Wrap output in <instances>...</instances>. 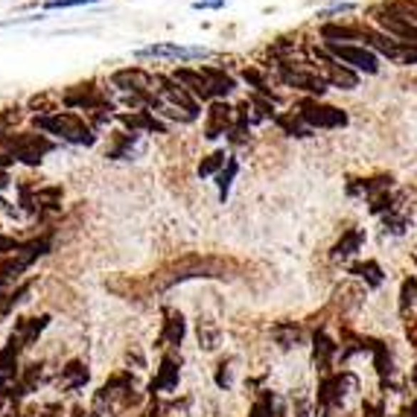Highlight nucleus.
Listing matches in <instances>:
<instances>
[{
    "instance_id": "nucleus-20",
    "label": "nucleus",
    "mask_w": 417,
    "mask_h": 417,
    "mask_svg": "<svg viewBox=\"0 0 417 417\" xmlns=\"http://www.w3.org/2000/svg\"><path fill=\"white\" fill-rule=\"evenodd\" d=\"M362 417H388L385 414V400H365L362 403Z\"/></svg>"
},
{
    "instance_id": "nucleus-16",
    "label": "nucleus",
    "mask_w": 417,
    "mask_h": 417,
    "mask_svg": "<svg viewBox=\"0 0 417 417\" xmlns=\"http://www.w3.org/2000/svg\"><path fill=\"white\" fill-rule=\"evenodd\" d=\"M411 307H417V277H406L400 286V315L406 318Z\"/></svg>"
},
{
    "instance_id": "nucleus-9",
    "label": "nucleus",
    "mask_w": 417,
    "mask_h": 417,
    "mask_svg": "<svg viewBox=\"0 0 417 417\" xmlns=\"http://www.w3.org/2000/svg\"><path fill=\"white\" fill-rule=\"evenodd\" d=\"M391 175H376V178H350L347 181V196L350 199H376L379 192H388L391 187Z\"/></svg>"
},
{
    "instance_id": "nucleus-1",
    "label": "nucleus",
    "mask_w": 417,
    "mask_h": 417,
    "mask_svg": "<svg viewBox=\"0 0 417 417\" xmlns=\"http://www.w3.org/2000/svg\"><path fill=\"white\" fill-rule=\"evenodd\" d=\"M359 391V379L350 371H333L327 376L318 379V391H315V403H312V414L315 417H339L347 406V394Z\"/></svg>"
},
{
    "instance_id": "nucleus-15",
    "label": "nucleus",
    "mask_w": 417,
    "mask_h": 417,
    "mask_svg": "<svg viewBox=\"0 0 417 417\" xmlns=\"http://www.w3.org/2000/svg\"><path fill=\"white\" fill-rule=\"evenodd\" d=\"M237 173H240V160H237V158H228V160H225V170L216 175V184H219V199H222V202L228 199V192H231V184H234Z\"/></svg>"
},
{
    "instance_id": "nucleus-4",
    "label": "nucleus",
    "mask_w": 417,
    "mask_h": 417,
    "mask_svg": "<svg viewBox=\"0 0 417 417\" xmlns=\"http://www.w3.org/2000/svg\"><path fill=\"white\" fill-rule=\"evenodd\" d=\"M312 56H315V68H318V73L327 79V85H333V88H344V91H353L359 85V73L356 71H350L347 64H341L324 44H315L312 47Z\"/></svg>"
},
{
    "instance_id": "nucleus-8",
    "label": "nucleus",
    "mask_w": 417,
    "mask_h": 417,
    "mask_svg": "<svg viewBox=\"0 0 417 417\" xmlns=\"http://www.w3.org/2000/svg\"><path fill=\"white\" fill-rule=\"evenodd\" d=\"M138 56L140 58H181V61H192V58H205L207 50L205 47H184V44H152V47H143Z\"/></svg>"
},
{
    "instance_id": "nucleus-11",
    "label": "nucleus",
    "mask_w": 417,
    "mask_h": 417,
    "mask_svg": "<svg viewBox=\"0 0 417 417\" xmlns=\"http://www.w3.org/2000/svg\"><path fill=\"white\" fill-rule=\"evenodd\" d=\"M228 125H231V105H225V103H210V111H207V125H205V135L210 140H216L219 135L228 132Z\"/></svg>"
},
{
    "instance_id": "nucleus-13",
    "label": "nucleus",
    "mask_w": 417,
    "mask_h": 417,
    "mask_svg": "<svg viewBox=\"0 0 417 417\" xmlns=\"http://www.w3.org/2000/svg\"><path fill=\"white\" fill-rule=\"evenodd\" d=\"M350 274H353V277H359V280H365L368 289H379V286L385 283V272H382V266H379L376 260L353 263V266H350Z\"/></svg>"
},
{
    "instance_id": "nucleus-3",
    "label": "nucleus",
    "mask_w": 417,
    "mask_h": 417,
    "mask_svg": "<svg viewBox=\"0 0 417 417\" xmlns=\"http://www.w3.org/2000/svg\"><path fill=\"white\" fill-rule=\"evenodd\" d=\"M292 111L312 128V132H330V128H344L347 125V114L341 108L321 103V100H315V96H304Z\"/></svg>"
},
{
    "instance_id": "nucleus-23",
    "label": "nucleus",
    "mask_w": 417,
    "mask_h": 417,
    "mask_svg": "<svg viewBox=\"0 0 417 417\" xmlns=\"http://www.w3.org/2000/svg\"><path fill=\"white\" fill-rule=\"evenodd\" d=\"M85 4H100V0H50L47 9H71V6H85Z\"/></svg>"
},
{
    "instance_id": "nucleus-21",
    "label": "nucleus",
    "mask_w": 417,
    "mask_h": 417,
    "mask_svg": "<svg viewBox=\"0 0 417 417\" xmlns=\"http://www.w3.org/2000/svg\"><path fill=\"white\" fill-rule=\"evenodd\" d=\"M225 160H228V155H225V152H216V155H210L207 164H202V167H199V173H202V175H210L216 167H222V164H225Z\"/></svg>"
},
{
    "instance_id": "nucleus-6",
    "label": "nucleus",
    "mask_w": 417,
    "mask_h": 417,
    "mask_svg": "<svg viewBox=\"0 0 417 417\" xmlns=\"http://www.w3.org/2000/svg\"><path fill=\"white\" fill-rule=\"evenodd\" d=\"M371 362H374V371H376V379H379V391H382V397H385V394H397V391H400V379H397V362H394L391 341L374 339Z\"/></svg>"
},
{
    "instance_id": "nucleus-19",
    "label": "nucleus",
    "mask_w": 417,
    "mask_h": 417,
    "mask_svg": "<svg viewBox=\"0 0 417 417\" xmlns=\"http://www.w3.org/2000/svg\"><path fill=\"white\" fill-rule=\"evenodd\" d=\"M353 9H356V4H330L327 9H321V12H318V18L327 24L330 18H336V15H347V12H353Z\"/></svg>"
},
{
    "instance_id": "nucleus-22",
    "label": "nucleus",
    "mask_w": 417,
    "mask_h": 417,
    "mask_svg": "<svg viewBox=\"0 0 417 417\" xmlns=\"http://www.w3.org/2000/svg\"><path fill=\"white\" fill-rule=\"evenodd\" d=\"M403 321H406V339H408V344L417 350V315L408 312Z\"/></svg>"
},
{
    "instance_id": "nucleus-7",
    "label": "nucleus",
    "mask_w": 417,
    "mask_h": 417,
    "mask_svg": "<svg viewBox=\"0 0 417 417\" xmlns=\"http://www.w3.org/2000/svg\"><path fill=\"white\" fill-rule=\"evenodd\" d=\"M336 362H339V341H333L324 327H318L312 333V365H315V374L318 376L333 374Z\"/></svg>"
},
{
    "instance_id": "nucleus-18",
    "label": "nucleus",
    "mask_w": 417,
    "mask_h": 417,
    "mask_svg": "<svg viewBox=\"0 0 417 417\" xmlns=\"http://www.w3.org/2000/svg\"><path fill=\"white\" fill-rule=\"evenodd\" d=\"M199 341L205 350H216L219 347V330L210 324V321H199Z\"/></svg>"
},
{
    "instance_id": "nucleus-2",
    "label": "nucleus",
    "mask_w": 417,
    "mask_h": 417,
    "mask_svg": "<svg viewBox=\"0 0 417 417\" xmlns=\"http://www.w3.org/2000/svg\"><path fill=\"white\" fill-rule=\"evenodd\" d=\"M277 79L283 82V85H289V88H298V91H304L307 96H315V100H321V96L327 93V79L318 73V68L312 61H289V58H283V61H277Z\"/></svg>"
},
{
    "instance_id": "nucleus-24",
    "label": "nucleus",
    "mask_w": 417,
    "mask_h": 417,
    "mask_svg": "<svg viewBox=\"0 0 417 417\" xmlns=\"http://www.w3.org/2000/svg\"><path fill=\"white\" fill-rule=\"evenodd\" d=\"M225 4H228V0H196V4H192V9H222Z\"/></svg>"
},
{
    "instance_id": "nucleus-5",
    "label": "nucleus",
    "mask_w": 417,
    "mask_h": 417,
    "mask_svg": "<svg viewBox=\"0 0 417 417\" xmlns=\"http://www.w3.org/2000/svg\"><path fill=\"white\" fill-rule=\"evenodd\" d=\"M324 47L341 61V64H347L350 71H356V73H368V76H374V73H379V56L371 50V47H365V44H347V41H324Z\"/></svg>"
},
{
    "instance_id": "nucleus-14",
    "label": "nucleus",
    "mask_w": 417,
    "mask_h": 417,
    "mask_svg": "<svg viewBox=\"0 0 417 417\" xmlns=\"http://www.w3.org/2000/svg\"><path fill=\"white\" fill-rule=\"evenodd\" d=\"M274 123L283 128V135H289V138H312L315 132L312 128L295 114V111H286V114H277L274 117Z\"/></svg>"
},
{
    "instance_id": "nucleus-12",
    "label": "nucleus",
    "mask_w": 417,
    "mask_h": 417,
    "mask_svg": "<svg viewBox=\"0 0 417 417\" xmlns=\"http://www.w3.org/2000/svg\"><path fill=\"white\" fill-rule=\"evenodd\" d=\"M272 336H274V341H277L283 350L304 347V341H307L304 327H301V324H295V321H280V324H274Z\"/></svg>"
},
{
    "instance_id": "nucleus-10",
    "label": "nucleus",
    "mask_w": 417,
    "mask_h": 417,
    "mask_svg": "<svg viewBox=\"0 0 417 417\" xmlns=\"http://www.w3.org/2000/svg\"><path fill=\"white\" fill-rule=\"evenodd\" d=\"M362 245H365V231H362V228H350V231H344L341 240L330 248V257H333L336 263H339V260L344 263V260H350V257H356Z\"/></svg>"
},
{
    "instance_id": "nucleus-17",
    "label": "nucleus",
    "mask_w": 417,
    "mask_h": 417,
    "mask_svg": "<svg viewBox=\"0 0 417 417\" xmlns=\"http://www.w3.org/2000/svg\"><path fill=\"white\" fill-rule=\"evenodd\" d=\"M155 385H158V388H167V391L178 385V368H175L173 359H164V365H160V379Z\"/></svg>"
}]
</instances>
